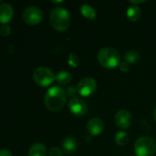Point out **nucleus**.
Instances as JSON below:
<instances>
[{"label": "nucleus", "instance_id": "obj_22", "mask_svg": "<svg viewBox=\"0 0 156 156\" xmlns=\"http://www.w3.org/2000/svg\"><path fill=\"white\" fill-rule=\"evenodd\" d=\"M119 68H120V69L122 72H125V73H126V72H128V71L130 70L131 66H130V64H129L127 61H122V62L120 63Z\"/></svg>", "mask_w": 156, "mask_h": 156}, {"label": "nucleus", "instance_id": "obj_13", "mask_svg": "<svg viewBox=\"0 0 156 156\" xmlns=\"http://www.w3.org/2000/svg\"><path fill=\"white\" fill-rule=\"evenodd\" d=\"M29 156H47V149L43 144H34L29 151Z\"/></svg>", "mask_w": 156, "mask_h": 156}, {"label": "nucleus", "instance_id": "obj_26", "mask_svg": "<svg viewBox=\"0 0 156 156\" xmlns=\"http://www.w3.org/2000/svg\"><path fill=\"white\" fill-rule=\"evenodd\" d=\"M154 120H155L156 122V107L155 109H154Z\"/></svg>", "mask_w": 156, "mask_h": 156}, {"label": "nucleus", "instance_id": "obj_20", "mask_svg": "<svg viewBox=\"0 0 156 156\" xmlns=\"http://www.w3.org/2000/svg\"><path fill=\"white\" fill-rule=\"evenodd\" d=\"M65 93H66V96L67 97H70V98H73L76 95L77 93V89L74 88V86H69L67 87V89L65 90Z\"/></svg>", "mask_w": 156, "mask_h": 156}, {"label": "nucleus", "instance_id": "obj_19", "mask_svg": "<svg viewBox=\"0 0 156 156\" xmlns=\"http://www.w3.org/2000/svg\"><path fill=\"white\" fill-rule=\"evenodd\" d=\"M68 63L71 67H77V65L79 64V59H78V57L76 56V54L74 53H71L70 56H69V59H68Z\"/></svg>", "mask_w": 156, "mask_h": 156}, {"label": "nucleus", "instance_id": "obj_1", "mask_svg": "<svg viewBox=\"0 0 156 156\" xmlns=\"http://www.w3.org/2000/svg\"><path fill=\"white\" fill-rule=\"evenodd\" d=\"M66 98L67 96L63 89L59 86H53L47 90L44 98V103L48 110L57 112L64 106Z\"/></svg>", "mask_w": 156, "mask_h": 156}, {"label": "nucleus", "instance_id": "obj_6", "mask_svg": "<svg viewBox=\"0 0 156 156\" xmlns=\"http://www.w3.org/2000/svg\"><path fill=\"white\" fill-rule=\"evenodd\" d=\"M76 89L77 93L82 97H89L96 91L97 82L93 78L86 77L78 82Z\"/></svg>", "mask_w": 156, "mask_h": 156}, {"label": "nucleus", "instance_id": "obj_24", "mask_svg": "<svg viewBox=\"0 0 156 156\" xmlns=\"http://www.w3.org/2000/svg\"><path fill=\"white\" fill-rule=\"evenodd\" d=\"M0 156H12V154L9 151L2 149V150H0Z\"/></svg>", "mask_w": 156, "mask_h": 156}, {"label": "nucleus", "instance_id": "obj_3", "mask_svg": "<svg viewBox=\"0 0 156 156\" xmlns=\"http://www.w3.org/2000/svg\"><path fill=\"white\" fill-rule=\"evenodd\" d=\"M97 58L101 66L107 69H114L120 63L119 52L112 48H103L97 54Z\"/></svg>", "mask_w": 156, "mask_h": 156}, {"label": "nucleus", "instance_id": "obj_10", "mask_svg": "<svg viewBox=\"0 0 156 156\" xmlns=\"http://www.w3.org/2000/svg\"><path fill=\"white\" fill-rule=\"evenodd\" d=\"M104 130V122L99 118H93L87 122V131L90 134L99 135Z\"/></svg>", "mask_w": 156, "mask_h": 156}, {"label": "nucleus", "instance_id": "obj_7", "mask_svg": "<svg viewBox=\"0 0 156 156\" xmlns=\"http://www.w3.org/2000/svg\"><path fill=\"white\" fill-rule=\"evenodd\" d=\"M23 20L29 25H37L43 18V12L38 6L27 7L22 15Z\"/></svg>", "mask_w": 156, "mask_h": 156}, {"label": "nucleus", "instance_id": "obj_8", "mask_svg": "<svg viewBox=\"0 0 156 156\" xmlns=\"http://www.w3.org/2000/svg\"><path fill=\"white\" fill-rule=\"evenodd\" d=\"M115 122L120 129H127L132 122V116L127 110H120L115 115Z\"/></svg>", "mask_w": 156, "mask_h": 156}, {"label": "nucleus", "instance_id": "obj_9", "mask_svg": "<svg viewBox=\"0 0 156 156\" xmlns=\"http://www.w3.org/2000/svg\"><path fill=\"white\" fill-rule=\"evenodd\" d=\"M69 109L71 112L76 116H83L86 114L88 108L84 101L78 98H74L69 102Z\"/></svg>", "mask_w": 156, "mask_h": 156}, {"label": "nucleus", "instance_id": "obj_21", "mask_svg": "<svg viewBox=\"0 0 156 156\" xmlns=\"http://www.w3.org/2000/svg\"><path fill=\"white\" fill-rule=\"evenodd\" d=\"M10 33H11V29H10V27H9V26H7V25H3V26L0 27V34H1L3 37H7Z\"/></svg>", "mask_w": 156, "mask_h": 156}, {"label": "nucleus", "instance_id": "obj_29", "mask_svg": "<svg viewBox=\"0 0 156 156\" xmlns=\"http://www.w3.org/2000/svg\"><path fill=\"white\" fill-rule=\"evenodd\" d=\"M0 2H1V1H0Z\"/></svg>", "mask_w": 156, "mask_h": 156}, {"label": "nucleus", "instance_id": "obj_17", "mask_svg": "<svg viewBox=\"0 0 156 156\" xmlns=\"http://www.w3.org/2000/svg\"><path fill=\"white\" fill-rule=\"evenodd\" d=\"M124 58L128 63H135L140 58V53L135 49L128 50L124 55Z\"/></svg>", "mask_w": 156, "mask_h": 156}, {"label": "nucleus", "instance_id": "obj_18", "mask_svg": "<svg viewBox=\"0 0 156 156\" xmlns=\"http://www.w3.org/2000/svg\"><path fill=\"white\" fill-rule=\"evenodd\" d=\"M115 142L120 146H125L129 143V135L126 132H119L115 136Z\"/></svg>", "mask_w": 156, "mask_h": 156}, {"label": "nucleus", "instance_id": "obj_11", "mask_svg": "<svg viewBox=\"0 0 156 156\" xmlns=\"http://www.w3.org/2000/svg\"><path fill=\"white\" fill-rule=\"evenodd\" d=\"M14 16L13 7L9 4H2L0 5V23L3 25H6Z\"/></svg>", "mask_w": 156, "mask_h": 156}, {"label": "nucleus", "instance_id": "obj_27", "mask_svg": "<svg viewBox=\"0 0 156 156\" xmlns=\"http://www.w3.org/2000/svg\"><path fill=\"white\" fill-rule=\"evenodd\" d=\"M52 3H54V4H60V3H62V1H52Z\"/></svg>", "mask_w": 156, "mask_h": 156}, {"label": "nucleus", "instance_id": "obj_25", "mask_svg": "<svg viewBox=\"0 0 156 156\" xmlns=\"http://www.w3.org/2000/svg\"><path fill=\"white\" fill-rule=\"evenodd\" d=\"M144 2H145V1H135V0H131V3H132L133 5H134V4H140V3L142 4V3H144Z\"/></svg>", "mask_w": 156, "mask_h": 156}, {"label": "nucleus", "instance_id": "obj_12", "mask_svg": "<svg viewBox=\"0 0 156 156\" xmlns=\"http://www.w3.org/2000/svg\"><path fill=\"white\" fill-rule=\"evenodd\" d=\"M77 141L74 137H66L63 142V149L66 154H73L77 149Z\"/></svg>", "mask_w": 156, "mask_h": 156}, {"label": "nucleus", "instance_id": "obj_23", "mask_svg": "<svg viewBox=\"0 0 156 156\" xmlns=\"http://www.w3.org/2000/svg\"><path fill=\"white\" fill-rule=\"evenodd\" d=\"M50 156H63V153L62 151L57 148V147H54V148H51L50 150Z\"/></svg>", "mask_w": 156, "mask_h": 156}, {"label": "nucleus", "instance_id": "obj_15", "mask_svg": "<svg viewBox=\"0 0 156 156\" xmlns=\"http://www.w3.org/2000/svg\"><path fill=\"white\" fill-rule=\"evenodd\" d=\"M55 80L59 84L66 85L67 83H69L72 80V74L69 71L63 70V71H60L57 73V75L55 76Z\"/></svg>", "mask_w": 156, "mask_h": 156}, {"label": "nucleus", "instance_id": "obj_4", "mask_svg": "<svg viewBox=\"0 0 156 156\" xmlns=\"http://www.w3.org/2000/svg\"><path fill=\"white\" fill-rule=\"evenodd\" d=\"M137 156H153L156 152V142L150 136L140 137L134 144Z\"/></svg>", "mask_w": 156, "mask_h": 156}, {"label": "nucleus", "instance_id": "obj_14", "mask_svg": "<svg viewBox=\"0 0 156 156\" xmlns=\"http://www.w3.org/2000/svg\"><path fill=\"white\" fill-rule=\"evenodd\" d=\"M141 16H142L141 8L136 5H131L127 10V16L132 22H136L137 20H139Z\"/></svg>", "mask_w": 156, "mask_h": 156}, {"label": "nucleus", "instance_id": "obj_2", "mask_svg": "<svg viewBox=\"0 0 156 156\" xmlns=\"http://www.w3.org/2000/svg\"><path fill=\"white\" fill-rule=\"evenodd\" d=\"M50 22L51 27L57 31H65L71 22L70 14L67 9L63 6H57L51 12Z\"/></svg>", "mask_w": 156, "mask_h": 156}, {"label": "nucleus", "instance_id": "obj_28", "mask_svg": "<svg viewBox=\"0 0 156 156\" xmlns=\"http://www.w3.org/2000/svg\"><path fill=\"white\" fill-rule=\"evenodd\" d=\"M131 156H135V155H131Z\"/></svg>", "mask_w": 156, "mask_h": 156}, {"label": "nucleus", "instance_id": "obj_5", "mask_svg": "<svg viewBox=\"0 0 156 156\" xmlns=\"http://www.w3.org/2000/svg\"><path fill=\"white\" fill-rule=\"evenodd\" d=\"M33 80L39 86L48 87L54 81L55 76L50 69L46 67H40L35 69L33 73Z\"/></svg>", "mask_w": 156, "mask_h": 156}, {"label": "nucleus", "instance_id": "obj_16", "mask_svg": "<svg viewBox=\"0 0 156 156\" xmlns=\"http://www.w3.org/2000/svg\"><path fill=\"white\" fill-rule=\"evenodd\" d=\"M80 11H81V14L88 19H94L97 16V13H96L95 9L90 5H87V4L82 5Z\"/></svg>", "mask_w": 156, "mask_h": 156}]
</instances>
